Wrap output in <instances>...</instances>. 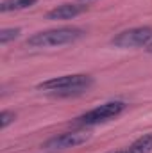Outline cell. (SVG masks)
Segmentation results:
<instances>
[{
    "label": "cell",
    "instance_id": "cell-1",
    "mask_svg": "<svg viewBox=\"0 0 152 153\" xmlns=\"http://www.w3.org/2000/svg\"><path fill=\"white\" fill-rule=\"evenodd\" d=\"M93 84V78L90 75H63L56 76L45 82H39L38 89L45 93H54V94H63V96H70V94H79L86 89H90V85Z\"/></svg>",
    "mask_w": 152,
    "mask_h": 153
},
{
    "label": "cell",
    "instance_id": "cell-2",
    "mask_svg": "<svg viewBox=\"0 0 152 153\" xmlns=\"http://www.w3.org/2000/svg\"><path fill=\"white\" fill-rule=\"evenodd\" d=\"M84 36V30L79 27H59L52 30L38 32L27 39V46L31 48H52V46H63L70 45Z\"/></svg>",
    "mask_w": 152,
    "mask_h": 153
},
{
    "label": "cell",
    "instance_id": "cell-3",
    "mask_svg": "<svg viewBox=\"0 0 152 153\" xmlns=\"http://www.w3.org/2000/svg\"><path fill=\"white\" fill-rule=\"evenodd\" d=\"M127 109V103L125 102H120V100H114V102H108V103H102L84 114H81L75 119V125L81 126H93V125H100V123H106L109 119H113L116 116H120L123 111Z\"/></svg>",
    "mask_w": 152,
    "mask_h": 153
},
{
    "label": "cell",
    "instance_id": "cell-4",
    "mask_svg": "<svg viewBox=\"0 0 152 153\" xmlns=\"http://www.w3.org/2000/svg\"><path fill=\"white\" fill-rule=\"evenodd\" d=\"M152 41V27H134L123 30L111 39V45L116 48H138L147 46Z\"/></svg>",
    "mask_w": 152,
    "mask_h": 153
},
{
    "label": "cell",
    "instance_id": "cell-5",
    "mask_svg": "<svg viewBox=\"0 0 152 153\" xmlns=\"http://www.w3.org/2000/svg\"><path fill=\"white\" fill-rule=\"evenodd\" d=\"M86 141H90V134L88 132H66L61 135H56L52 139H48L43 148L45 150H66V148H75L84 144Z\"/></svg>",
    "mask_w": 152,
    "mask_h": 153
},
{
    "label": "cell",
    "instance_id": "cell-6",
    "mask_svg": "<svg viewBox=\"0 0 152 153\" xmlns=\"http://www.w3.org/2000/svg\"><path fill=\"white\" fill-rule=\"evenodd\" d=\"M84 11H88V5H81V4H63L57 5L56 9L47 13L48 20H72L79 14H82Z\"/></svg>",
    "mask_w": 152,
    "mask_h": 153
},
{
    "label": "cell",
    "instance_id": "cell-7",
    "mask_svg": "<svg viewBox=\"0 0 152 153\" xmlns=\"http://www.w3.org/2000/svg\"><path fill=\"white\" fill-rule=\"evenodd\" d=\"M152 152V134H145L138 137L129 148H125V153H150Z\"/></svg>",
    "mask_w": 152,
    "mask_h": 153
},
{
    "label": "cell",
    "instance_id": "cell-8",
    "mask_svg": "<svg viewBox=\"0 0 152 153\" xmlns=\"http://www.w3.org/2000/svg\"><path fill=\"white\" fill-rule=\"evenodd\" d=\"M38 0H4L0 4V13H11V11H22L29 9L36 4Z\"/></svg>",
    "mask_w": 152,
    "mask_h": 153
},
{
    "label": "cell",
    "instance_id": "cell-9",
    "mask_svg": "<svg viewBox=\"0 0 152 153\" xmlns=\"http://www.w3.org/2000/svg\"><path fill=\"white\" fill-rule=\"evenodd\" d=\"M20 29H2L0 30V45H7L9 41L16 39L20 36Z\"/></svg>",
    "mask_w": 152,
    "mask_h": 153
},
{
    "label": "cell",
    "instance_id": "cell-10",
    "mask_svg": "<svg viewBox=\"0 0 152 153\" xmlns=\"http://www.w3.org/2000/svg\"><path fill=\"white\" fill-rule=\"evenodd\" d=\"M14 119H16V114H14V112H11V111H4V112L0 114V128H2V130L7 128Z\"/></svg>",
    "mask_w": 152,
    "mask_h": 153
},
{
    "label": "cell",
    "instance_id": "cell-11",
    "mask_svg": "<svg viewBox=\"0 0 152 153\" xmlns=\"http://www.w3.org/2000/svg\"><path fill=\"white\" fill-rule=\"evenodd\" d=\"M145 50H147L149 53H152V41L149 43V45H147V46H145Z\"/></svg>",
    "mask_w": 152,
    "mask_h": 153
},
{
    "label": "cell",
    "instance_id": "cell-12",
    "mask_svg": "<svg viewBox=\"0 0 152 153\" xmlns=\"http://www.w3.org/2000/svg\"><path fill=\"white\" fill-rule=\"evenodd\" d=\"M114 153H125V150H120V152H114Z\"/></svg>",
    "mask_w": 152,
    "mask_h": 153
},
{
    "label": "cell",
    "instance_id": "cell-13",
    "mask_svg": "<svg viewBox=\"0 0 152 153\" xmlns=\"http://www.w3.org/2000/svg\"><path fill=\"white\" fill-rule=\"evenodd\" d=\"M79 2H84V0H79Z\"/></svg>",
    "mask_w": 152,
    "mask_h": 153
}]
</instances>
